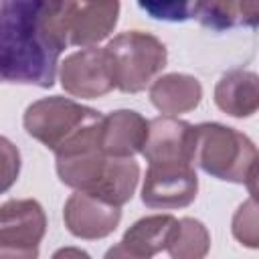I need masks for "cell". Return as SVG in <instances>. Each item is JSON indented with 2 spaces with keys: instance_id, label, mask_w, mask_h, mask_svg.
Instances as JSON below:
<instances>
[{
  "instance_id": "obj_13",
  "label": "cell",
  "mask_w": 259,
  "mask_h": 259,
  "mask_svg": "<svg viewBox=\"0 0 259 259\" xmlns=\"http://www.w3.org/2000/svg\"><path fill=\"white\" fill-rule=\"evenodd\" d=\"M119 16V0H95L77 4L71 20V45L75 47H95L105 40Z\"/></svg>"
},
{
  "instance_id": "obj_17",
  "label": "cell",
  "mask_w": 259,
  "mask_h": 259,
  "mask_svg": "<svg viewBox=\"0 0 259 259\" xmlns=\"http://www.w3.org/2000/svg\"><path fill=\"white\" fill-rule=\"evenodd\" d=\"M194 16L204 28L229 30L239 22V0H198Z\"/></svg>"
},
{
  "instance_id": "obj_18",
  "label": "cell",
  "mask_w": 259,
  "mask_h": 259,
  "mask_svg": "<svg viewBox=\"0 0 259 259\" xmlns=\"http://www.w3.org/2000/svg\"><path fill=\"white\" fill-rule=\"evenodd\" d=\"M233 237L249 249H259V200L249 198L233 214L231 221Z\"/></svg>"
},
{
  "instance_id": "obj_12",
  "label": "cell",
  "mask_w": 259,
  "mask_h": 259,
  "mask_svg": "<svg viewBox=\"0 0 259 259\" xmlns=\"http://www.w3.org/2000/svg\"><path fill=\"white\" fill-rule=\"evenodd\" d=\"M214 103L231 117H249L259 111V75L231 69L214 85Z\"/></svg>"
},
{
  "instance_id": "obj_3",
  "label": "cell",
  "mask_w": 259,
  "mask_h": 259,
  "mask_svg": "<svg viewBox=\"0 0 259 259\" xmlns=\"http://www.w3.org/2000/svg\"><path fill=\"white\" fill-rule=\"evenodd\" d=\"M259 156L255 144L239 130L206 121L196 125L194 162L212 178L243 184Z\"/></svg>"
},
{
  "instance_id": "obj_5",
  "label": "cell",
  "mask_w": 259,
  "mask_h": 259,
  "mask_svg": "<svg viewBox=\"0 0 259 259\" xmlns=\"http://www.w3.org/2000/svg\"><path fill=\"white\" fill-rule=\"evenodd\" d=\"M47 233V214L34 198H12L0 206V257L34 259Z\"/></svg>"
},
{
  "instance_id": "obj_14",
  "label": "cell",
  "mask_w": 259,
  "mask_h": 259,
  "mask_svg": "<svg viewBox=\"0 0 259 259\" xmlns=\"http://www.w3.org/2000/svg\"><path fill=\"white\" fill-rule=\"evenodd\" d=\"M202 99V85L196 77L186 73H168L158 77L150 87L152 105L164 115H180L198 107Z\"/></svg>"
},
{
  "instance_id": "obj_7",
  "label": "cell",
  "mask_w": 259,
  "mask_h": 259,
  "mask_svg": "<svg viewBox=\"0 0 259 259\" xmlns=\"http://www.w3.org/2000/svg\"><path fill=\"white\" fill-rule=\"evenodd\" d=\"M59 79L61 87L69 95L81 99L103 97L115 87L107 53L99 47H85L65 57L61 63Z\"/></svg>"
},
{
  "instance_id": "obj_2",
  "label": "cell",
  "mask_w": 259,
  "mask_h": 259,
  "mask_svg": "<svg viewBox=\"0 0 259 259\" xmlns=\"http://www.w3.org/2000/svg\"><path fill=\"white\" fill-rule=\"evenodd\" d=\"M105 53L115 89L123 93L144 91L168 63L164 42L142 30L119 32L107 42Z\"/></svg>"
},
{
  "instance_id": "obj_10",
  "label": "cell",
  "mask_w": 259,
  "mask_h": 259,
  "mask_svg": "<svg viewBox=\"0 0 259 259\" xmlns=\"http://www.w3.org/2000/svg\"><path fill=\"white\" fill-rule=\"evenodd\" d=\"M178 219L172 214H150L136 221L121 237V241L107 251L105 257H134L150 259L168 247Z\"/></svg>"
},
{
  "instance_id": "obj_19",
  "label": "cell",
  "mask_w": 259,
  "mask_h": 259,
  "mask_svg": "<svg viewBox=\"0 0 259 259\" xmlns=\"http://www.w3.org/2000/svg\"><path fill=\"white\" fill-rule=\"evenodd\" d=\"M138 6L154 20L184 22L194 16L198 0H136Z\"/></svg>"
},
{
  "instance_id": "obj_6",
  "label": "cell",
  "mask_w": 259,
  "mask_h": 259,
  "mask_svg": "<svg viewBox=\"0 0 259 259\" xmlns=\"http://www.w3.org/2000/svg\"><path fill=\"white\" fill-rule=\"evenodd\" d=\"M198 192L192 164H150L142 184V202L148 208H184Z\"/></svg>"
},
{
  "instance_id": "obj_15",
  "label": "cell",
  "mask_w": 259,
  "mask_h": 259,
  "mask_svg": "<svg viewBox=\"0 0 259 259\" xmlns=\"http://www.w3.org/2000/svg\"><path fill=\"white\" fill-rule=\"evenodd\" d=\"M140 180V166L134 158H117V156H109V164L105 170L103 180L99 182L95 194L111 204H125L132 200L136 186Z\"/></svg>"
},
{
  "instance_id": "obj_11",
  "label": "cell",
  "mask_w": 259,
  "mask_h": 259,
  "mask_svg": "<svg viewBox=\"0 0 259 259\" xmlns=\"http://www.w3.org/2000/svg\"><path fill=\"white\" fill-rule=\"evenodd\" d=\"M150 132V121L134 109H117L103 115L101 148L107 156L134 158L142 154Z\"/></svg>"
},
{
  "instance_id": "obj_16",
  "label": "cell",
  "mask_w": 259,
  "mask_h": 259,
  "mask_svg": "<svg viewBox=\"0 0 259 259\" xmlns=\"http://www.w3.org/2000/svg\"><path fill=\"white\" fill-rule=\"evenodd\" d=\"M208 249H210L208 229L192 217H184L176 223L166 247L172 259H202L208 253Z\"/></svg>"
},
{
  "instance_id": "obj_4",
  "label": "cell",
  "mask_w": 259,
  "mask_h": 259,
  "mask_svg": "<svg viewBox=\"0 0 259 259\" xmlns=\"http://www.w3.org/2000/svg\"><path fill=\"white\" fill-rule=\"evenodd\" d=\"M101 119L103 115L99 111L73 99L53 95L30 103L24 111L22 123L30 138L57 152Z\"/></svg>"
},
{
  "instance_id": "obj_8",
  "label": "cell",
  "mask_w": 259,
  "mask_h": 259,
  "mask_svg": "<svg viewBox=\"0 0 259 259\" xmlns=\"http://www.w3.org/2000/svg\"><path fill=\"white\" fill-rule=\"evenodd\" d=\"M142 156L148 164H192L196 156V125L176 115L150 119Z\"/></svg>"
},
{
  "instance_id": "obj_1",
  "label": "cell",
  "mask_w": 259,
  "mask_h": 259,
  "mask_svg": "<svg viewBox=\"0 0 259 259\" xmlns=\"http://www.w3.org/2000/svg\"><path fill=\"white\" fill-rule=\"evenodd\" d=\"M75 0H2L0 75L6 83L55 85L61 53L71 45Z\"/></svg>"
},
{
  "instance_id": "obj_20",
  "label": "cell",
  "mask_w": 259,
  "mask_h": 259,
  "mask_svg": "<svg viewBox=\"0 0 259 259\" xmlns=\"http://www.w3.org/2000/svg\"><path fill=\"white\" fill-rule=\"evenodd\" d=\"M239 22L249 28H259V0H239Z\"/></svg>"
},
{
  "instance_id": "obj_21",
  "label": "cell",
  "mask_w": 259,
  "mask_h": 259,
  "mask_svg": "<svg viewBox=\"0 0 259 259\" xmlns=\"http://www.w3.org/2000/svg\"><path fill=\"white\" fill-rule=\"evenodd\" d=\"M245 186H247L251 198L259 200V156L255 158L253 166L249 168V174H247V178H245Z\"/></svg>"
},
{
  "instance_id": "obj_22",
  "label": "cell",
  "mask_w": 259,
  "mask_h": 259,
  "mask_svg": "<svg viewBox=\"0 0 259 259\" xmlns=\"http://www.w3.org/2000/svg\"><path fill=\"white\" fill-rule=\"evenodd\" d=\"M81 2H95V0H81Z\"/></svg>"
},
{
  "instance_id": "obj_9",
  "label": "cell",
  "mask_w": 259,
  "mask_h": 259,
  "mask_svg": "<svg viewBox=\"0 0 259 259\" xmlns=\"http://www.w3.org/2000/svg\"><path fill=\"white\" fill-rule=\"evenodd\" d=\"M63 221L67 231L85 241L105 239L121 221V206L111 204L95 194L75 190L63 208Z\"/></svg>"
}]
</instances>
